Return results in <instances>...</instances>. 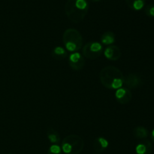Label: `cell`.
Listing matches in <instances>:
<instances>
[{"label": "cell", "mask_w": 154, "mask_h": 154, "mask_svg": "<svg viewBox=\"0 0 154 154\" xmlns=\"http://www.w3.org/2000/svg\"><path fill=\"white\" fill-rule=\"evenodd\" d=\"M150 137H151V140H153V142L154 143V129L152 131L151 134H150Z\"/></svg>", "instance_id": "obj_19"}, {"label": "cell", "mask_w": 154, "mask_h": 154, "mask_svg": "<svg viewBox=\"0 0 154 154\" xmlns=\"http://www.w3.org/2000/svg\"><path fill=\"white\" fill-rule=\"evenodd\" d=\"M101 83L108 89H118L121 88L124 82L123 72L113 66H105L99 73Z\"/></svg>", "instance_id": "obj_1"}, {"label": "cell", "mask_w": 154, "mask_h": 154, "mask_svg": "<svg viewBox=\"0 0 154 154\" xmlns=\"http://www.w3.org/2000/svg\"><path fill=\"white\" fill-rule=\"evenodd\" d=\"M89 11V5L86 0H68L65 5V12L71 21L80 23L85 18Z\"/></svg>", "instance_id": "obj_2"}, {"label": "cell", "mask_w": 154, "mask_h": 154, "mask_svg": "<svg viewBox=\"0 0 154 154\" xmlns=\"http://www.w3.org/2000/svg\"><path fill=\"white\" fill-rule=\"evenodd\" d=\"M84 146V140L77 134L66 136L62 142V150L66 154H79Z\"/></svg>", "instance_id": "obj_4"}, {"label": "cell", "mask_w": 154, "mask_h": 154, "mask_svg": "<svg viewBox=\"0 0 154 154\" xmlns=\"http://www.w3.org/2000/svg\"><path fill=\"white\" fill-rule=\"evenodd\" d=\"M103 47L98 42H87L83 48V55L86 58L95 60L102 54Z\"/></svg>", "instance_id": "obj_5"}, {"label": "cell", "mask_w": 154, "mask_h": 154, "mask_svg": "<svg viewBox=\"0 0 154 154\" xmlns=\"http://www.w3.org/2000/svg\"><path fill=\"white\" fill-rule=\"evenodd\" d=\"M63 41L66 50L71 52L79 51L83 46V37L76 29H67L63 33Z\"/></svg>", "instance_id": "obj_3"}, {"label": "cell", "mask_w": 154, "mask_h": 154, "mask_svg": "<svg viewBox=\"0 0 154 154\" xmlns=\"http://www.w3.org/2000/svg\"><path fill=\"white\" fill-rule=\"evenodd\" d=\"M104 54L107 59L115 61V60H119L121 57V51L120 48L116 45H109L105 48Z\"/></svg>", "instance_id": "obj_9"}, {"label": "cell", "mask_w": 154, "mask_h": 154, "mask_svg": "<svg viewBox=\"0 0 154 154\" xmlns=\"http://www.w3.org/2000/svg\"><path fill=\"white\" fill-rule=\"evenodd\" d=\"M133 135L138 139H145L148 136V130L141 125L136 126L133 129Z\"/></svg>", "instance_id": "obj_15"}, {"label": "cell", "mask_w": 154, "mask_h": 154, "mask_svg": "<svg viewBox=\"0 0 154 154\" xmlns=\"http://www.w3.org/2000/svg\"><path fill=\"white\" fill-rule=\"evenodd\" d=\"M128 6L135 11H139L144 6L145 0H126Z\"/></svg>", "instance_id": "obj_16"}, {"label": "cell", "mask_w": 154, "mask_h": 154, "mask_svg": "<svg viewBox=\"0 0 154 154\" xmlns=\"http://www.w3.org/2000/svg\"><path fill=\"white\" fill-rule=\"evenodd\" d=\"M51 55L56 60H63L68 56L67 51L61 46H57L53 49Z\"/></svg>", "instance_id": "obj_12"}, {"label": "cell", "mask_w": 154, "mask_h": 154, "mask_svg": "<svg viewBox=\"0 0 154 154\" xmlns=\"http://www.w3.org/2000/svg\"><path fill=\"white\" fill-rule=\"evenodd\" d=\"M123 84L129 89H136L142 85V79L137 73H129L124 77Z\"/></svg>", "instance_id": "obj_7"}, {"label": "cell", "mask_w": 154, "mask_h": 154, "mask_svg": "<svg viewBox=\"0 0 154 154\" xmlns=\"http://www.w3.org/2000/svg\"><path fill=\"white\" fill-rule=\"evenodd\" d=\"M90 1L93 2H99V1H100V0H90Z\"/></svg>", "instance_id": "obj_20"}, {"label": "cell", "mask_w": 154, "mask_h": 154, "mask_svg": "<svg viewBox=\"0 0 154 154\" xmlns=\"http://www.w3.org/2000/svg\"><path fill=\"white\" fill-rule=\"evenodd\" d=\"M115 98L117 102L121 104H127L132 100V92L127 88H120L115 92Z\"/></svg>", "instance_id": "obj_8"}, {"label": "cell", "mask_w": 154, "mask_h": 154, "mask_svg": "<svg viewBox=\"0 0 154 154\" xmlns=\"http://www.w3.org/2000/svg\"><path fill=\"white\" fill-rule=\"evenodd\" d=\"M69 64L75 71H81L85 66V59L78 52H73L69 55Z\"/></svg>", "instance_id": "obj_6"}, {"label": "cell", "mask_w": 154, "mask_h": 154, "mask_svg": "<svg viewBox=\"0 0 154 154\" xmlns=\"http://www.w3.org/2000/svg\"><path fill=\"white\" fill-rule=\"evenodd\" d=\"M93 154H100V153H93Z\"/></svg>", "instance_id": "obj_21"}, {"label": "cell", "mask_w": 154, "mask_h": 154, "mask_svg": "<svg viewBox=\"0 0 154 154\" xmlns=\"http://www.w3.org/2000/svg\"><path fill=\"white\" fill-rule=\"evenodd\" d=\"M108 146V141L103 137H98L95 139L93 143V147L97 152H102L105 151Z\"/></svg>", "instance_id": "obj_11"}, {"label": "cell", "mask_w": 154, "mask_h": 154, "mask_svg": "<svg viewBox=\"0 0 154 154\" xmlns=\"http://www.w3.org/2000/svg\"><path fill=\"white\" fill-rule=\"evenodd\" d=\"M145 14L148 17L154 18V5H149L146 7Z\"/></svg>", "instance_id": "obj_18"}, {"label": "cell", "mask_w": 154, "mask_h": 154, "mask_svg": "<svg viewBox=\"0 0 154 154\" xmlns=\"http://www.w3.org/2000/svg\"><path fill=\"white\" fill-rule=\"evenodd\" d=\"M47 154H62V149L59 145L53 144L50 146Z\"/></svg>", "instance_id": "obj_17"}, {"label": "cell", "mask_w": 154, "mask_h": 154, "mask_svg": "<svg viewBox=\"0 0 154 154\" xmlns=\"http://www.w3.org/2000/svg\"><path fill=\"white\" fill-rule=\"evenodd\" d=\"M101 42L105 45H111L115 42V35L111 31L105 32L101 36Z\"/></svg>", "instance_id": "obj_13"}, {"label": "cell", "mask_w": 154, "mask_h": 154, "mask_svg": "<svg viewBox=\"0 0 154 154\" xmlns=\"http://www.w3.org/2000/svg\"><path fill=\"white\" fill-rule=\"evenodd\" d=\"M47 136H48V140H49L50 142L52 143L53 144H58V143H60V134L57 132V131H56L54 128H48V131H47Z\"/></svg>", "instance_id": "obj_14"}, {"label": "cell", "mask_w": 154, "mask_h": 154, "mask_svg": "<svg viewBox=\"0 0 154 154\" xmlns=\"http://www.w3.org/2000/svg\"><path fill=\"white\" fill-rule=\"evenodd\" d=\"M153 150V146L150 140H143L135 147L137 154H150Z\"/></svg>", "instance_id": "obj_10"}]
</instances>
